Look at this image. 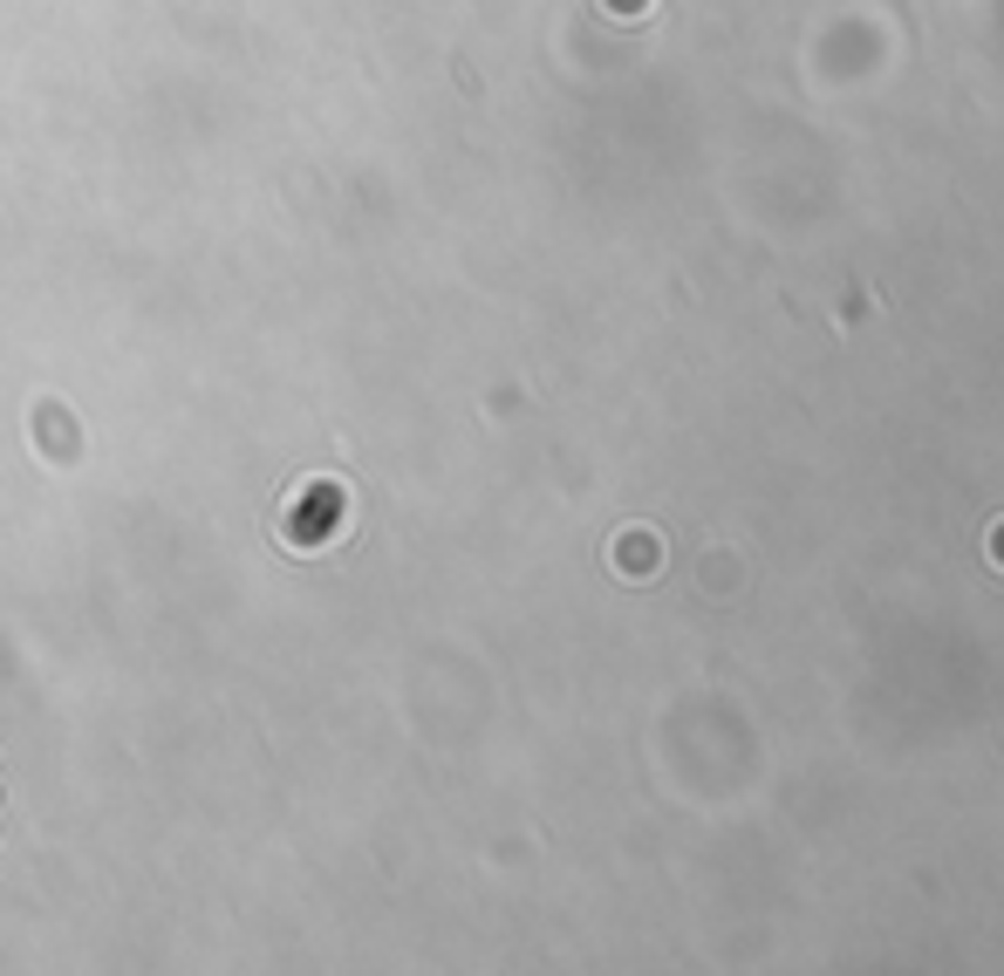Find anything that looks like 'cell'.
Here are the masks:
<instances>
[{
    "mask_svg": "<svg viewBox=\"0 0 1004 976\" xmlns=\"http://www.w3.org/2000/svg\"><path fill=\"white\" fill-rule=\"evenodd\" d=\"M622 574H656V540L650 533H642V540L629 533L622 540Z\"/></svg>",
    "mask_w": 1004,
    "mask_h": 976,
    "instance_id": "1",
    "label": "cell"
},
{
    "mask_svg": "<svg viewBox=\"0 0 1004 976\" xmlns=\"http://www.w3.org/2000/svg\"><path fill=\"white\" fill-rule=\"evenodd\" d=\"M997 560H1004V526H997Z\"/></svg>",
    "mask_w": 1004,
    "mask_h": 976,
    "instance_id": "2",
    "label": "cell"
}]
</instances>
